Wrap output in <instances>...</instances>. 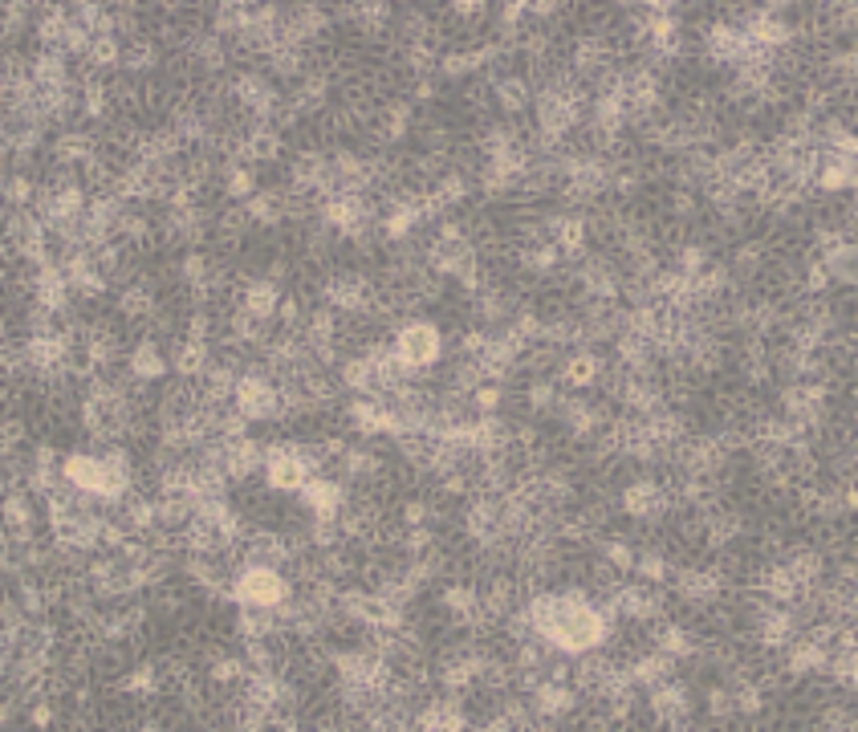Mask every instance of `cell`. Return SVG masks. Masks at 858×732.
I'll use <instances>...</instances> for the list:
<instances>
[{"label": "cell", "mask_w": 858, "mask_h": 732, "mask_svg": "<svg viewBox=\"0 0 858 732\" xmlns=\"http://www.w3.org/2000/svg\"><path fill=\"white\" fill-rule=\"evenodd\" d=\"M155 61H159V49H155V41H151V37H135V41L122 45V70H127L131 78L151 74V70H155Z\"/></svg>", "instance_id": "7c38bea8"}, {"label": "cell", "mask_w": 858, "mask_h": 732, "mask_svg": "<svg viewBox=\"0 0 858 732\" xmlns=\"http://www.w3.org/2000/svg\"><path fill=\"white\" fill-rule=\"evenodd\" d=\"M529 94H533V82H529L525 74H505L501 82H493V102H497L501 110H509V114L525 110V106H529Z\"/></svg>", "instance_id": "9c48e42d"}, {"label": "cell", "mask_w": 858, "mask_h": 732, "mask_svg": "<svg viewBox=\"0 0 858 732\" xmlns=\"http://www.w3.org/2000/svg\"><path fill=\"white\" fill-rule=\"evenodd\" d=\"M598 558H602L606 566H615L619 574H627V570H635V545H627L623 537H615V541H598Z\"/></svg>", "instance_id": "5bb4252c"}, {"label": "cell", "mask_w": 858, "mask_h": 732, "mask_svg": "<svg viewBox=\"0 0 858 732\" xmlns=\"http://www.w3.org/2000/svg\"><path fill=\"white\" fill-rule=\"evenodd\" d=\"M537 639L566 655H590L610 639V619L602 615L598 602L586 598V590H562L554 619H549V627Z\"/></svg>", "instance_id": "6da1fadb"}, {"label": "cell", "mask_w": 858, "mask_h": 732, "mask_svg": "<svg viewBox=\"0 0 858 732\" xmlns=\"http://www.w3.org/2000/svg\"><path fill=\"white\" fill-rule=\"evenodd\" d=\"M224 192L232 200H249L257 192V179H253L249 163H224Z\"/></svg>", "instance_id": "4fadbf2b"}, {"label": "cell", "mask_w": 858, "mask_h": 732, "mask_svg": "<svg viewBox=\"0 0 858 732\" xmlns=\"http://www.w3.org/2000/svg\"><path fill=\"white\" fill-rule=\"evenodd\" d=\"M29 720H33L37 728H49V720H53V708H49V704H37V708H29Z\"/></svg>", "instance_id": "e0dca14e"}, {"label": "cell", "mask_w": 858, "mask_h": 732, "mask_svg": "<svg viewBox=\"0 0 858 732\" xmlns=\"http://www.w3.org/2000/svg\"><path fill=\"white\" fill-rule=\"evenodd\" d=\"M635 570H639V578H647V582L671 578V562H667L663 549H647V554H635Z\"/></svg>", "instance_id": "9a60e30c"}, {"label": "cell", "mask_w": 858, "mask_h": 732, "mask_svg": "<svg viewBox=\"0 0 858 732\" xmlns=\"http://www.w3.org/2000/svg\"><path fill=\"white\" fill-rule=\"evenodd\" d=\"M395 354H399V362H403V371H407V379L415 383L427 366H436L440 362V354H444V334H440V326L436 322H407V326H399V334H395Z\"/></svg>", "instance_id": "3957f363"}, {"label": "cell", "mask_w": 858, "mask_h": 732, "mask_svg": "<svg viewBox=\"0 0 858 732\" xmlns=\"http://www.w3.org/2000/svg\"><path fill=\"white\" fill-rule=\"evenodd\" d=\"M127 366H131V379L151 383V379H159V375L167 371V358H163V350H159L155 338H143V342L127 354Z\"/></svg>", "instance_id": "ba28073f"}, {"label": "cell", "mask_w": 858, "mask_h": 732, "mask_svg": "<svg viewBox=\"0 0 858 732\" xmlns=\"http://www.w3.org/2000/svg\"><path fill=\"white\" fill-rule=\"evenodd\" d=\"M826 273H830V281H854V244L842 236V240H834V244H826L822 249V261H818Z\"/></svg>", "instance_id": "8fae6325"}, {"label": "cell", "mask_w": 858, "mask_h": 732, "mask_svg": "<svg viewBox=\"0 0 858 732\" xmlns=\"http://www.w3.org/2000/svg\"><path fill=\"white\" fill-rule=\"evenodd\" d=\"M228 598L236 606H281L289 598V582L277 566H261V562H240L228 586Z\"/></svg>", "instance_id": "7a4b0ae2"}, {"label": "cell", "mask_w": 858, "mask_h": 732, "mask_svg": "<svg viewBox=\"0 0 858 732\" xmlns=\"http://www.w3.org/2000/svg\"><path fill=\"white\" fill-rule=\"evenodd\" d=\"M301 505L310 509L318 521H338V513L346 509V484L330 480V476H314L301 488Z\"/></svg>", "instance_id": "277c9868"}, {"label": "cell", "mask_w": 858, "mask_h": 732, "mask_svg": "<svg viewBox=\"0 0 858 732\" xmlns=\"http://www.w3.org/2000/svg\"><path fill=\"white\" fill-rule=\"evenodd\" d=\"M525 399L533 411H549V407H558V383H549V379H533L525 387Z\"/></svg>", "instance_id": "2e32d148"}, {"label": "cell", "mask_w": 858, "mask_h": 732, "mask_svg": "<svg viewBox=\"0 0 858 732\" xmlns=\"http://www.w3.org/2000/svg\"><path fill=\"white\" fill-rule=\"evenodd\" d=\"M651 692V712L663 720V724H671V728H692L688 720H692V700H688V688L684 684H676V680H663V684H655V688H647Z\"/></svg>", "instance_id": "5b68a950"}, {"label": "cell", "mask_w": 858, "mask_h": 732, "mask_svg": "<svg viewBox=\"0 0 858 732\" xmlns=\"http://www.w3.org/2000/svg\"><path fill=\"white\" fill-rule=\"evenodd\" d=\"M745 45H749V37L741 33V25H728V21H716L704 33V49H708V57L716 61V66H724V61H728V66H737Z\"/></svg>", "instance_id": "8992f818"}, {"label": "cell", "mask_w": 858, "mask_h": 732, "mask_svg": "<svg viewBox=\"0 0 858 732\" xmlns=\"http://www.w3.org/2000/svg\"><path fill=\"white\" fill-rule=\"evenodd\" d=\"M651 643H655V651H663V655H671V659H692V651H696L692 627L659 623V619H655V627H651Z\"/></svg>", "instance_id": "52a82bcc"}, {"label": "cell", "mask_w": 858, "mask_h": 732, "mask_svg": "<svg viewBox=\"0 0 858 732\" xmlns=\"http://www.w3.org/2000/svg\"><path fill=\"white\" fill-rule=\"evenodd\" d=\"M602 371H606V362H602L594 350H578V354L562 366V379H566L570 387H594Z\"/></svg>", "instance_id": "30bf717a"}]
</instances>
